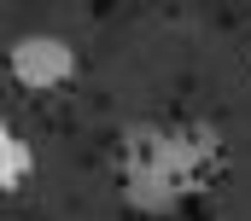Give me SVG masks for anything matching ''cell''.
I'll use <instances>...</instances> for the list:
<instances>
[{
    "label": "cell",
    "mask_w": 251,
    "mask_h": 221,
    "mask_svg": "<svg viewBox=\"0 0 251 221\" xmlns=\"http://www.w3.org/2000/svg\"><path fill=\"white\" fill-rule=\"evenodd\" d=\"M35 180V152L18 128H0V192H24Z\"/></svg>",
    "instance_id": "obj_3"
},
{
    "label": "cell",
    "mask_w": 251,
    "mask_h": 221,
    "mask_svg": "<svg viewBox=\"0 0 251 221\" xmlns=\"http://www.w3.org/2000/svg\"><path fill=\"white\" fill-rule=\"evenodd\" d=\"M6 70H12V82H18L24 93H53V88H64V82H76L82 58H76V47H70L64 35H53V29H29V35L12 41Z\"/></svg>",
    "instance_id": "obj_2"
},
{
    "label": "cell",
    "mask_w": 251,
    "mask_h": 221,
    "mask_svg": "<svg viewBox=\"0 0 251 221\" xmlns=\"http://www.w3.org/2000/svg\"><path fill=\"white\" fill-rule=\"evenodd\" d=\"M228 175V134L199 116H140L117 134V198L128 216L164 221Z\"/></svg>",
    "instance_id": "obj_1"
},
{
    "label": "cell",
    "mask_w": 251,
    "mask_h": 221,
    "mask_svg": "<svg viewBox=\"0 0 251 221\" xmlns=\"http://www.w3.org/2000/svg\"><path fill=\"white\" fill-rule=\"evenodd\" d=\"M246 64H251V58H246Z\"/></svg>",
    "instance_id": "obj_4"
}]
</instances>
